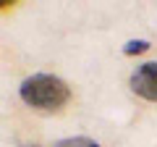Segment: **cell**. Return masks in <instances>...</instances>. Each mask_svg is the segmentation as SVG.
Segmentation results:
<instances>
[{
	"label": "cell",
	"mask_w": 157,
	"mask_h": 147,
	"mask_svg": "<svg viewBox=\"0 0 157 147\" xmlns=\"http://www.w3.org/2000/svg\"><path fill=\"white\" fill-rule=\"evenodd\" d=\"M18 95L34 110L42 113H58L68 100H71V87L52 74H32L21 81Z\"/></svg>",
	"instance_id": "6da1fadb"
},
{
	"label": "cell",
	"mask_w": 157,
	"mask_h": 147,
	"mask_svg": "<svg viewBox=\"0 0 157 147\" xmlns=\"http://www.w3.org/2000/svg\"><path fill=\"white\" fill-rule=\"evenodd\" d=\"M128 84L139 97H144L149 102H157V61L136 66L134 74H131V79H128Z\"/></svg>",
	"instance_id": "7a4b0ae2"
},
{
	"label": "cell",
	"mask_w": 157,
	"mask_h": 147,
	"mask_svg": "<svg viewBox=\"0 0 157 147\" xmlns=\"http://www.w3.org/2000/svg\"><path fill=\"white\" fill-rule=\"evenodd\" d=\"M55 147H100V145L89 137H68V139L55 142Z\"/></svg>",
	"instance_id": "3957f363"
},
{
	"label": "cell",
	"mask_w": 157,
	"mask_h": 147,
	"mask_svg": "<svg viewBox=\"0 0 157 147\" xmlns=\"http://www.w3.org/2000/svg\"><path fill=\"white\" fill-rule=\"evenodd\" d=\"M149 47L152 45L147 40H131V42H126V45H123V53H126V55H136V53H147Z\"/></svg>",
	"instance_id": "277c9868"
},
{
	"label": "cell",
	"mask_w": 157,
	"mask_h": 147,
	"mask_svg": "<svg viewBox=\"0 0 157 147\" xmlns=\"http://www.w3.org/2000/svg\"><path fill=\"white\" fill-rule=\"evenodd\" d=\"M24 147H39V145H24Z\"/></svg>",
	"instance_id": "5b68a950"
}]
</instances>
